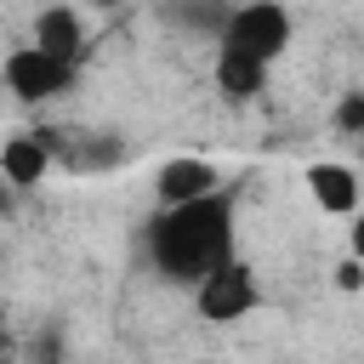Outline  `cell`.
I'll return each instance as SVG.
<instances>
[{"label": "cell", "mask_w": 364, "mask_h": 364, "mask_svg": "<svg viewBox=\"0 0 364 364\" xmlns=\"http://www.w3.org/2000/svg\"><path fill=\"white\" fill-rule=\"evenodd\" d=\"M233 256V193L210 188L199 199L159 205L148 222V262L171 284H193L205 267Z\"/></svg>", "instance_id": "cell-1"}, {"label": "cell", "mask_w": 364, "mask_h": 364, "mask_svg": "<svg viewBox=\"0 0 364 364\" xmlns=\"http://www.w3.org/2000/svg\"><path fill=\"white\" fill-rule=\"evenodd\" d=\"M296 40V17L284 0H245V6H228L222 28H216V46L222 51H239V57H256V63H279Z\"/></svg>", "instance_id": "cell-2"}, {"label": "cell", "mask_w": 364, "mask_h": 364, "mask_svg": "<svg viewBox=\"0 0 364 364\" xmlns=\"http://www.w3.org/2000/svg\"><path fill=\"white\" fill-rule=\"evenodd\" d=\"M256 307H262V284H256V267L239 256H222L216 267H205L193 279V313L205 324H239Z\"/></svg>", "instance_id": "cell-3"}, {"label": "cell", "mask_w": 364, "mask_h": 364, "mask_svg": "<svg viewBox=\"0 0 364 364\" xmlns=\"http://www.w3.org/2000/svg\"><path fill=\"white\" fill-rule=\"evenodd\" d=\"M74 74H80L74 63L40 51L34 40H28V46H11L6 63H0V80H6V91H11L17 102H51V97H63V91L74 85Z\"/></svg>", "instance_id": "cell-4"}, {"label": "cell", "mask_w": 364, "mask_h": 364, "mask_svg": "<svg viewBox=\"0 0 364 364\" xmlns=\"http://www.w3.org/2000/svg\"><path fill=\"white\" fill-rule=\"evenodd\" d=\"M57 159V131H17L0 142V182L6 188H40Z\"/></svg>", "instance_id": "cell-5"}, {"label": "cell", "mask_w": 364, "mask_h": 364, "mask_svg": "<svg viewBox=\"0 0 364 364\" xmlns=\"http://www.w3.org/2000/svg\"><path fill=\"white\" fill-rule=\"evenodd\" d=\"M210 188H222V171H216L210 159H199V154L165 159V165H159V176H154V199H159V205L199 199V193H210Z\"/></svg>", "instance_id": "cell-6"}, {"label": "cell", "mask_w": 364, "mask_h": 364, "mask_svg": "<svg viewBox=\"0 0 364 364\" xmlns=\"http://www.w3.org/2000/svg\"><path fill=\"white\" fill-rule=\"evenodd\" d=\"M28 40H34L40 51L74 63V68H80V57H85V23H80L74 6H46V11L34 17V34H28Z\"/></svg>", "instance_id": "cell-7"}, {"label": "cell", "mask_w": 364, "mask_h": 364, "mask_svg": "<svg viewBox=\"0 0 364 364\" xmlns=\"http://www.w3.org/2000/svg\"><path fill=\"white\" fill-rule=\"evenodd\" d=\"M307 193L318 199V210L353 216V210H358V171L341 165V159H318V165L307 171Z\"/></svg>", "instance_id": "cell-8"}, {"label": "cell", "mask_w": 364, "mask_h": 364, "mask_svg": "<svg viewBox=\"0 0 364 364\" xmlns=\"http://www.w3.org/2000/svg\"><path fill=\"white\" fill-rule=\"evenodd\" d=\"M262 85H267V63H256V57H239V51H222V46H216V91H222L228 102H250Z\"/></svg>", "instance_id": "cell-9"}, {"label": "cell", "mask_w": 364, "mask_h": 364, "mask_svg": "<svg viewBox=\"0 0 364 364\" xmlns=\"http://www.w3.org/2000/svg\"><path fill=\"white\" fill-rule=\"evenodd\" d=\"M222 17H228V0H165V23H182V28L210 34V40H216Z\"/></svg>", "instance_id": "cell-10"}, {"label": "cell", "mask_w": 364, "mask_h": 364, "mask_svg": "<svg viewBox=\"0 0 364 364\" xmlns=\"http://www.w3.org/2000/svg\"><path fill=\"white\" fill-rule=\"evenodd\" d=\"M119 159H125V148H119V142H80V148L68 154V165H74V171H85V165H91V171H108V165H119Z\"/></svg>", "instance_id": "cell-11"}, {"label": "cell", "mask_w": 364, "mask_h": 364, "mask_svg": "<svg viewBox=\"0 0 364 364\" xmlns=\"http://www.w3.org/2000/svg\"><path fill=\"white\" fill-rule=\"evenodd\" d=\"M336 125H341V136H358V125H364V97H358V91H347V97H341Z\"/></svg>", "instance_id": "cell-12"}, {"label": "cell", "mask_w": 364, "mask_h": 364, "mask_svg": "<svg viewBox=\"0 0 364 364\" xmlns=\"http://www.w3.org/2000/svg\"><path fill=\"white\" fill-rule=\"evenodd\" d=\"M336 284H341L347 296L364 290V262H358V256H341V262H336Z\"/></svg>", "instance_id": "cell-13"}]
</instances>
